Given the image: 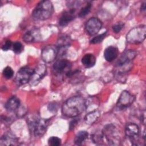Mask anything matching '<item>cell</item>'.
I'll list each match as a JSON object with an SVG mask.
<instances>
[{"label":"cell","mask_w":146,"mask_h":146,"mask_svg":"<svg viewBox=\"0 0 146 146\" xmlns=\"http://www.w3.org/2000/svg\"><path fill=\"white\" fill-rule=\"evenodd\" d=\"M86 109L85 99L80 96H74L67 99L62 105V112L65 116L75 117Z\"/></svg>","instance_id":"1"},{"label":"cell","mask_w":146,"mask_h":146,"mask_svg":"<svg viewBox=\"0 0 146 146\" xmlns=\"http://www.w3.org/2000/svg\"><path fill=\"white\" fill-rule=\"evenodd\" d=\"M54 11L51 1L45 0L38 3L32 13V17L36 21H44L48 19Z\"/></svg>","instance_id":"2"},{"label":"cell","mask_w":146,"mask_h":146,"mask_svg":"<svg viewBox=\"0 0 146 146\" xmlns=\"http://www.w3.org/2000/svg\"><path fill=\"white\" fill-rule=\"evenodd\" d=\"M27 124L30 131L35 137H41L46 132L48 122L47 120L32 116L28 119Z\"/></svg>","instance_id":"3"},{"label":"cell","mask_w":146,"mask_h":146,"mask_svg":"<svg viewBox=\"0 0 146 146\" xmlns=\"http://www.w3.org/2000/svg\"><path fill=\"white\" fill-rule=\"evenodd\" d=\"M146 27L141 25L131 29L127 35V41L129 43H139L145 38Z\"/></svg>","instance_id":"4"},{"label":"cell","mask_w":146,"mask_h":146,"mask_svg":"<svg viewBox=\"0 0 146 146\" xmlns=\"http://www.w3.org/2000/svg\"><path fill=\"white\" fill-rule=\"evenodd\" d=\"M104 139L110 145H117L120 141L117 131L112 125H108L104 127L102 133Z\"/></svg>","instance_id":"5"},{"label":"cell","mask_w":146,"mask_h":146,"mask_svg":"<svg viewBox=\"0 0 146 146\" xmlns=\"http://www.w3.org/2000/svg\"><path fill=\"white\" fill-rule=\"evenodd\" d=\"M33 71L34 70L29 67H23L20 68L15 76V83L18 86H21L29 82Z\"/></svg>","instance_id":"6"},{"label":"cell","mask_w":146,"mask_h":146,"mask_svg":"<svg viewBox=\"0 0 146 146\" xmlns=\"http://www.w3.org/2000/svg\"><path fill=\"white\" fill-rule=\"evenodd\" d=\"M58 52L59 50L56 46L48 45L42 50L41 56L44 62L50 63L55 59Z\"/></svg>","instance_id":"7"},{"label":"cell","mask_w":146,"mask_h":146,"mask_svg":"<svg viewBox=\"0 0 146 146\" xmlns=\"http://www.w3.org/2000/svg\"><path fill=\"white\" fill-rule=\"evenodd\" d=\"M135 96L127 91H123L117 100L116 107L119 110L124 109L130 106L135 100Z\"/></svg>","instance_id":"8"},{"label":"cell","mask_w":146,"mask_h":146,"mask_svg":"<svg viewBox=\"0 0 146 146\" xmlns=\"http://www.w3.org/2000/svg\"><path fill=\"white\" fill-rule=\"evenodd\" d=\"M125 135L130 140L133 144H137L139 140V128L138 125L135 123H129L127 124L125 129Z\"/></svg>","instance_id":"9"},{"label":"cell","mask_w":146,"mask_h":146,"mask_svg":"<svg viewBox=\"0 0 146 146\" xmlns=\"http://www.w3.org/2000/svg\"><path fill=\"white\" fill-rule=\"evenodd\" d=\"M102 27V23L100 19L97 18H91L86 22L85 29L90 35H94L100 30Z\"/></svg>","instance_id":"10"},{"label":"cell","mask_w":146,"mask_h":146,"mask_svg":"<svg viewBox=\"0 0 146 146\" xmlns=\"http://www.w3.org/2000/svg\"><path fill=\"white\" fill-rule=\"evenodd\" d=\"M46 73V66L43 63L38 64L34 70L30 83L32 85H36L44 77Z\"/></svg>","instance_id":"11"},{"label":"cell","mask_w":146,"mask_h":146,"mask_svg":"<svg viewBox=\"0 0 146 146\" xmlns=\"http://www.w3.org/2000/svg\"><path fill=\"white\" fill-rule=\"evenodd\" d=\"M71 63L66 59H59L56 60L53 65V70L57 74L68 73L71 69Z\"/></svg>","instance_id":"12"},{"label":"cell","mask_w":146,"mask_h":146,"mask_svg":"<svg viewBox=\"0 0 146 146\" xmlns=\"http://www.w3.org/2000/svg\"><path fill=\"white\" fill-rule=\"evenodd\" d=\"M75 17V8H71L65 11L60 16L59 19V25L62 27L66 26Z\"/></svg>","instance_id":"13"},{"label":"cell","mask_w":146,"mask_h":146,"mask_svg":"<svg viewBox=\"0 0 146 146\" xmlns=\"http://www.w3.org/2000/svg\"><path fill=\"white\" fill-rule=\"evenodd\" d=\"M136 55L137 53L135 51H133L131 50H126L124 52V53L121 55V56L118 60L116 63V66L131 62V61L135 58Z\"/></svg>","instance_id":"14"},{"label":"cell","mask_w":146,"mask_h":146,"mask_svg":"<svg viewBox=\"0 0 146 146\" xmlns=\"http://www.w3.org/2000/svg\"><path fill=\"white\" fill-rule=\"evenodd\" d=\"M23 39L26 42L28 43L38 42L40 40L41 35L38 29H33L26 32L23 35Z\"/></svg>","instance_id":"15"},{"label":"cell","mask_w":146,"mask_h":146,"mask_svg":"<svg viewBox=\"0 0 146 146\" xmlns=\"http://www.w3.org/2000/svg\"><path fill=\"white\" fill-rule=\"evenodd\" d=\"M18 144L17 138L11 132H7L1 138L0 145H14Z\"/></svg>","instance_id":"16"},{"label":"cell","mask_w":146,"mask_h":146,"mask_svg":"<svg viewBox=\"0 0 146 146\" xmlns=\"http://www.w3.org/2000/svg\"><path fill=\"white\" fill-rule=\"evenodd\" d=\"M19 105L20 101L19 99L15 96H13L6 102L5 108L9 112H14L18 110Z\"/></svg>","instance_id":"17"},{"label":"cell","mask_w":146,"mask_h":146,"mask_svg":"<svg viewBox=\"0 0 146 146\" xmlns=\"http://www.w3.org/2000/svg\"><path fill=\"white\" fill-rule=\"evenodd\" d=\"M118 53L119 51L116 47L110 46L105 50L104 52V56L107 61L112 62L117 58Z\"/></svg>","instance_id":"18"},{"label":"cell","mask_w":146,"mask_h":146,"mask_svg":"<svg viewBox=\"0 0 146 146\" xmlns=\"http://www.w3.org/2000/svg\"><path fill=\"white\" fill-rule=\"evenodd\" d=\"M71 38L68 35H63L60 36L58 41L56 47L58 48V50H64L68 47L71 44Z\"/></svg>","instance_id":"19"},{"label":"cell","mask_w":146,"mask_h":146,"mask_svg":"<svg viewBox=\"0 0 146 146\" xmlns=\"http://www.w3.org/2000/svg\"><path fill=\"white\" fill-rule=\"evenodd\" d=\"M100 112L99 110H95L90 111L84 117V121L88 124H92L94 123L100 117Z\"/></svg>","instance_id":"20"},{"label":"cell","mask_w":146,"mask_h":146,"mask_svg":"<svg viewBox=\"0 0 146 146\" xmlns=\"http://www.w3.org/2000/svg\"><path fill=\"white\" fill-rule=\"evenodd\" d=\"M82 63L86 68H90L94 66L96 63V58L92 54H86L82 59Z\"/></svg>","instance_id":"21"},{"label":"cell","mask_w":146,"mask_h":146,"mask_svg":"<svg viewBox=\"0 0 146 146\" xmlns=\"http://www.w3.org/2000/svg\"><path fill=\"white\" fill-rule=\"evenodd\" d=\"M88 133L87 131H82L79 132L75 136L74 143L76 145H80L88 137Z\"/></svg>","instance_id":"22"},{"label":"cell","mask_w":146,"mask_h":146,"mask_svg":"<svg viewBox=\"0 0 146 146\" xmlns=\"http://www.w3.org/2000/svg\"><path fill=\"white\" fill-rule=\"evenodd\" d=\"M92 7V5L90 3H87L85 6H84L79 13V17H84L87 15L91 10Z\"/></svg>","instance_id":"23"},{"label":"cell","mask_w":146,"mask_h":146,"mask_svg":"<svg viewBox=\"0 0 146 146\" xmlns=\"http://www.w3.org/2000/svg\"><path fill=\"white\" fill-rule=\"evenodd\" d=\"M48 144L51 146H58L61 144V139L56 136H51L48 139Z\"/></svg>","instance_id":"24"},{"label":"cell","mask_w":146,"mask_h":146,"mask_svg":"<svg viewBox=\"0 0 146 146\" xmlns=\"http://www.w3.org/2000/svg\"><path fill=\"white\" fill-rule=\"evenodd\" d=\"M2 73H3V76L5 78L10 79L11 78L13 77L14 75V71L10 67L7 66L3 69Z\"/></svg>","instance_id":"25"},{"label":"cell","mask_w":146,"mask_h":146,"mask_svg":"<svg viewBox=\"0 0 146 146\" xmlns=\"http://www.w3.org/2000/svg\"><path fill=\"white\" fill-rule=\"evenodd\" d=\"M106 34V32L95 36L93 39H92L91 40V43H93V44H96V43H99L101 42L104 38Z\"/></svg>","instance_id":"26"},{"label":"cell","mask_w":146,"mask_h":146,"mask_svg":"<svg viewBox=\"0 0 146 146\" xmlns=\"http://www.w3.org/2000/svg\"><path fill=\"white\" fill-rule=\"evenodd\" d=\"M23 49L22 44L19 42H16L13 44V50L15 53H20Z\"/></svg>","instance_id":"27"},{"label":"cell","mask_w":146,"mask_h":146,"mask_svg":"<svg viewBox=\"0 0 146 146\" xmlns=\"http://www.w3.org/2000/svg\"><path fill=\"white\" fill-rule=\"evenodd\" d=\"M48 109L51 112L55 113L58 111V104L55 102L51 103L48 106Z\"/></svg>","instance_id":"28"},{"label":"cell","mask_w":146,"mask_h":146,"mask_svg":"<svg viewBox=\"0 0 146 146\" xmlns=\"http://www.w3.org/2000/svg\"><path fill=\"white\" fill-rule=\"evenodd\" d=\"M123 26H124V24L119 22V23L115 24L114 26H113L112 30H113V32H115V33H117L121 31V30L122 29Z\"/></svg>","instance_id":"29"},{"label":"cell","mask_w":146,"mask_h":146,"mask_svg":"<svg viewBox=\"0 0 146 146\" xmlns=\"http://www.w3.org/2000/svg\"><path fill=\"white\" fill-rule=\"evenodd\" d=\"M11 46H12V42L10 40H6L4 43V44L2 46V49L3 51H7L11 47Z\"/></svg>","instance_id":"30"},{"label":"cell","mask_w":146,"mask_h":146,"mask_svg":"<svg viewBox=\"0 0 146 146\" xmlns=\"http://www.w3.org/2000/svg\"><path fill=\"white\" fill-rule=\"evenodd\" d=\"M78 121H79V119H74V120H72L70 123V126H69L70 129V130L73 129L74 128V127L76 126V125L77 124V123H78Z\"/></svg>","instance_id":"31"},{"label":"cell","mask_w":146,"mask_h":146,"mask_svg":"<svg viewBox=\"0 0 146 146\" xmlns=\"http://www.w3.org/2000/svg\"><path fill=\"white\" fill-rule=\"evenodd\" d=\"M145 9H146V7H145V2H144V3H143L141 4V10L142 11H145Z\"/></svg>","instance_id":"32"}]
</instances>
